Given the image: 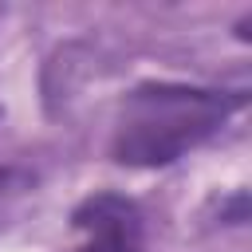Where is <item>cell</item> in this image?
<instances>
[{
  "label": "cell",
  "instance_id": "cell-1",
  "mask_svg": "<svg viewBox=\"0 0 252 252\" xmlns=\"http://www.w3.org/2000/svg\"><path fill=\"white\" fill-rule=\"evenodd\" d=\"M244 106V91H205L181 83H146L126 98V114L114 134V158L122 165H169L205 138H213L232 110Z\"/></svg>",
  "mask_w": 252,
  "mask_h": 252
},
{
  "label": "cell",
  "instance_id": "cell-2",
  "mask_svg": "<svg viewBox=\"0 0 252 252\" xmlns=\"http://www.w3.org/2000/svg\"><path fill=\"white\" fill-rule=\"evenodd\" d=\"M71 224L87 232L79 252H138L142 248V213L122 193H91L75 213Z\"/></svg>",
  "mask_w": 252,
  "mask_h": 252
}]
</instances>
